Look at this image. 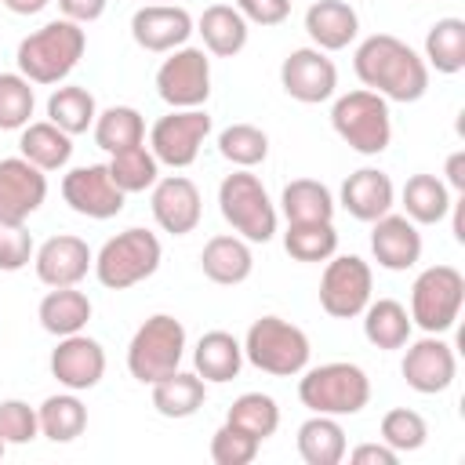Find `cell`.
I'll list each match as a JSON object with an SVG mask.
<instances>
[{"instance_id": "3", "label": "cell", "mask_w": 465, "mask_h": 465, "mask_svg": "<svg viewBox=\"0 0 465 465\" xmlns=\"http://www.w3.org/2000/svg\"><path fill=\"white\" fill-rule=\"evenodd\" d=\"M298 400L312 414H331V418L360 414L371 403V378L363 367H356L349 360L305 367L302 381H298Z\"/></svg>"}, {"instance_id": "45", "label": "cell", "mask_w": 465, "mask_h": 465, "mask_svg": "<svg viewBox=\"0 0 465 465\" xmlns=\"http://www.w3.org/2000/svg\"><path fill=\"white\" fill-rule=\"evenodd\" d=\"M36 436H40L36 407H29L25 400H0V440L7 447H22L33 443Z\"/></svg>"}, {"instance_id": "33", "label": "cell", "mask_w": 465, "mask_h": 465, "mask_svg": "<svg viewBox=\"0 0 465 465\" xmlns=\"http://www.w3.org/2000/svg\"><path fill=\"white\" fill-rule=\"evenodd\" d=\"M450 189L436 174H411L400 189V203L414 225H436L450 214Z\"/></svg>"}, {"instance_id": "12", "label": "cell", "mask_w": 465, "mask_h": 465, "mask_svg": "<svg viewBox=\"0 0 465 465\" xmlns=\"http://www.w3.org/2000/svg\"><path fill=\"white\" fill-rule=\"evenodd\" d=\"M211 134V116L207 109H171L160 116L149 131V149L160 163L167 167H189L200 156V145Z\"/></svg>"}, {"instance_id": "27", "label": "cell", "mask_w": 465, "mask_h": 465, "mask_svg": "<svg viewBox=\"0 0 465 465\" xmlns=\"http://www.w3.org/2000/svg\"><path fill=\"white\" fill-rule=\"evenodd\" d=\"M18 156H25L44 174L47 171H62L69 163V156H73V134H65L51 120H29L22 127V138H18Z\"/></svg>"}, {"instance_id": "16", "label": "cell", "mask_w": 465, "mask_h": 465, "mask_svg": "<svg viewBox=\"0 0 465 465\" xmlns=\"http://www.w3.org/2000/svg\"><path fill=\"white\" fill-rule=\"evenodd\" d=\"M44 200H47V174L40 167H33L25 156L0 160V222L4 225H25Z\"/></svg>"}, {"instance_id": "46", "label": "cell", "mask_w": 465, "mask_h": 465, "mask_svg": "<svg viewBox=\"0 0 465 465\" xmlns=\"http://www.w3.org/2000/svg\"><path fill=\"white\" fill-rule=\"evenodd\" d=\"M36 243L25 225H4L0 222V272H18L33 262Z\"/></svg>"}, {"instance_id": "23", "label": "cell", "mask_w": 465, "mask_h": 465, "mask_svg": "<svg viewBox=\"0 0 465 465\" xmlns=\"http://www.w3.org/2000/svg\"><path fill=\"white\" fill-rule=\"evenodd\" d=\"M305 33L320 51H345L360 33V15L349 0H312L305 11Z\"/></svg>"}, {"instance_id": "5", "label": "cell", "mask_w": 465, "mask_h": 465, "mask_svg": "<svg viewBox=\"0 0 465 465\" xmlns=\"http://www.w3.org/2000/svg\"><path fill=\"white\" fill-rule=\"evenodd\" d=\"M218 211L232 225V232L243 236L247 243H269L276 236L280 211L269 200L262 178L251 174L247 167H240V171L222 178V185H218Z\"/></svg>"}, {"instance_id": "30", "label": "cell", "mask_w": 465, "mask_h": 465, "mask_svg": "<svg viewBox=\"0 0 465 465\" xmlns=\"http://www.w3.org/2000/svg\"><path fill=\"white\" fill-rule=\"evenodd\" d=\"M207 400V381L196 371H171L167 378L153 381V407L163 418H193Z\"/></svg>"}, {"instance_id": "1", "label": "cell", "mask_w": 465, "mask_h": 465, "mask_svg": "<svg viewBox=\"0 0 465 465\" xmlns=\"http://www.w3.org/2000/svg\"><path fill=\"white\" fill-rule=\"evenodd\" d=\"M352 69H356L360 84L367 91L381 94L385 102H418L429 91L425 58L392 33H371L356 47Z\"/></svg>"}, {"instance_id": "36", "label": "cell", "mask_w": 465, "mask_h": 465, "mask_svg": "<svg viewBox=\"0 0 465 465\" xmlns=\"http://www.w3.org/2000/svg\"><path fill=\"white\" fill-rule=\"evenodd\" d=\"M94 116H98V102L80 84H62L47 98V120L65 134H84L87 127H94Z\"/></svg>"}, {"instance_id": "22", "label": "cell", "mask_w": 465, "mask_h": 465, "mask_svg": "<svg viewBox=\"0 0 465 465\" xmlns=\"http://www.w3.org/2000/svg\"><path fill=\"white\" fill-rule=\"evenodd\" d=\"M338 203L356 218V222H378L381 214L392 211L396 203V189L392 178L381 167H360L341 182V196Z\"/></svg>"}, {"instance_id": "31", "label": "cell", "mask_w": 465, "mask_h": 465, "mask_svg": "<svg viewBox=\"0 0 465 465\" xmlns=\"http://www.w3.org/2000/svg\"><path fill=\"white\" fill-rule=\"evenodd\" d=\"M345 429L331 414H312L298 425V454L305 465H338L345 458Z\"/></svg>"}, {"instance_id": "10", "label": "cell", "mask_w": 465, "mask_h": 465, "mask_svg": "<svg viewBox=\"0 0 465 465\" xmlns=\"http://www.w3.org/2000/svg\"><path fill=\"white\" fill-rule=\"evenodd\" d=\"M156 94L171 109H203L211 98V58L203 47H174L156 69Z\"/></svg>"}, {"instance_id": "8", "label": "cell", "mask_w": 465, "mask_h": 465, "mask_svg": "<svg viewBox=\"0 0 465 465\" xmlns=\"http://www.w3.org/2000/svg\"><path fill=\"white\" fill-rule=\"evenodd\" d=\"M182 356H185L182 320H174L171 312H156L134 331V338L127 345V371L134 381L153 385V381L167 378L171 371H178Z\"/></svg>"}, {"instance_id": "20", "label": "cell", "mask_w": 465, "mask_h": 465, "mask_svg": "<svg viewBox=\"0 0 465 465\" xmlns=\"http://www.w3.org/2000/svg\"><path fill=\"white\" fill-rule=\"evenodd\" d=\"M149 207H153L156 225H160L163 232H171V236H189V232L200 225V214H203L200 189H196V182L185 178V174L156 178L153 196H149Z\"/></svg>"}, {"instance_id": "43", "label": "cell", "mask_w": 465, "mask_h": 465, "mask_svg": "<svg viewBox=\"0 0 465 465\" xmlns=\"http://www.w3.org/2000/svg\"><path fill=\"white\" fill-rule=\"evenodd\" d=\"M36 109V91L22 73H0V131H22Z\"/></svg>"}, {"instance_id": "44", "label": "cell", "mask_w": 465, "mask_h": 465, "mask_svg": "<svg viewBox=\"0 0 465 465\" xmlns=\"http://www.w3.org/2000/svg\"><path fill=\"white\" fill-rule=\"evenodd\" d=\"M258 447H262V440H254L251 432L225 421L211 436V461L214 465H251L258 458Z\"/></svg>"}, {"instance_id": "25", "label": "cell", "mask_w": 465, "mask_h": 465, "mask_svg": "<svg viewBox=\"0 0 465 465\" xmlns=\"http://www.w3.org/2000/svg\"><path fill=\"white\" fill-rule=\"evenodd\" d=\"M91 312H94L91 298H87L84 291H76V287H51V291L40 298V305H36L40 327H44L47 334H54V338L80 334V331L87 327Z\"/></svg>"}, {"instance_id": "52", "label": "cell", "mask_w": 465, "mask_h": 465, "mask_svg": "<svg viewBox=\"0 0 465 465\" xmlns=\"http://www.w3.org/2000/svg\"><path fill=\"white\" fill-rule=\"evenodd\" d=\"M4 450H7V443H4V440H0V458H4Z\"/></svg>"}, {"instance_id": "15", "label": "cell", "mask_w": 465, "mask_h": 465, "mask_svg": "<svg viewBox=\"0 0 465 465\" xmlns=\"http://www.w3.org/2000/svg\"><path fill=\"white\" fill-rule=\"evenodd\" d=\"M283 91L302 105H320L338 91V65L320 47H294L280 65Z\"/></svg>"}, {"instance_id": "26", "label": "cell", "mask_w": 465, "mask_h": 465, "mask_svg": "<svg viewBox=\"0 0 465 465\" xmlns=\"http://www.w3.org/2000/svg\"><path fill=\"white\" fill-rule=\"evenodd\" d=\"M196 33L203 36V47L218 58H232L247 47V33H251V22L232 7V4H211L203 7L200 22H196Z\"/></svg>"}, {"instance_id": "14", "label": "cell", "mask_w": 465, "mask_h": 465, "mask_svg": "<svg viewBox=\"0 0 465 465\" xmlns=\"http://www.w3.org/2000/svg\"><path fill=\"white\" fill-rule=\"evenodd\" d=\"M403 349L407 352H403L400 371H403V381L414 392L436 396V392H443V389L454 385V378H458V356H454V349L440 334H425L418 341H407Z\"/></svg>"}, {"instance_id": "19", "label": "cell", "mask_w": 465, "mask_h": 465, "mask_svg": "<svg viewBox=\"0 0 465 465\" xmlns=\"http://www.w3.org/2000/svg\"><path fill=\"white\" fill-rule=\"evenodd\" d=\"M33 269L44 287H76L94 269V254H91L87 240H80L73 232H58L36 247Z\"/></svg>"}, {"instance_id": "2", "label": "cell", "mask_w": 465, "mask_h": 465, "mask_svg": "<svg viewBox=\"0 0 465 465\" xmlns=\"http://www.w3.org/2000/svg\"><path fill=\"white\" fill-rule=\"evenodd\" d=\"M84 51H87L84 25H76L69 18H54L18 40L15 62L29 84H62L80 65Z\"/></svg>"}, {"instance_id": "50", "label": "cell", "mask_w": 465, "mask_h": 465, "mask_svg": "<svg viewBox=\"0 0 465 465\" xmlns=\"http://www.w3.org/2000/svg\"><path fill=\"white\" fill-rule=\"evenodd\" d=\"M443 174H447V189L450 193H465V149H458V153H450L447 156V167H443Z\"/></svg>"}, {"instance_id": "34", "label": "cell", "mask_w": 465, "mask_h": 465, "mask_svg": "<svg viewBox=\"0 0 465 465\" xmlns=\"http://www.w3.org/2000/svg\"><path fill=\"white\" fill-rule=\"evenodd\" d=\"M40 418V436H47L51 443H73L76 436H84L87 429V407L80 403L76 392H54L36 407Z\"/></svg>"}, {"instance_id": "17", "label": "cell", "mask_w": 465, "mask_h": 465, "mask_svg": "<svg viewBox=\"0 0 465 465\" xmlns=\"http://www.w3.org/2000/svg\"><path fill=\"white\" fill-rule=\"evenodd\" d=\"M51 374L62 389L69 392H87L105 378V349L80 334H65L58 338V345L51 349Z\"/></svg>"}, {"instance_id": "38", "label": "cell", "mask_w": 465, "mask_h": 465, "mask_svg": "<svg viewBox=\"0 0 465 465\" xmlns=\"http://www.w3.org/2000/svg\"><path fill=\"white\" fill-rule=\"evenodd\" d=\"M109 174L113 182L124 189V193H145L156 185L160 178V160L153 156V149L142 142V145H127V149H116L109 153Z\"/></svg>"}, {"instance_id": "11", "label": "cell", "mask_w": 465, "mask_h": 465, "mask_svg": "<svg viewBox=\"0 0 465 465\" xmlns=\"http://www.w3.org/2000/svg\"><path fill=\"white\" fill-rule=\"evenodd\" d=\"M374 272L360 254H331L320 276V309L334 320H352L367 309Z\"/></svg>"}, {"instance_id": "7", "label": "cell", "mask_w": 465, "mask_h": 465, "mask_svg": "<svg viewBox=\"0 0 465 465\" xmlns=\"http://www.w3.org/2000/svg\"><path fill=\"white\" fill-rule=\"evenodd\" d=\"M160 258H163V247H160L156 232L131 225L102 243V251L94 254V276L109 291H127V287L149 280L160 269Z\"/></svg>"}, {"instance_id": "39", "label": "cell", "mask_w": 465, "mask_h": 465, "mask_svg": "<svg viewBox=\"0 0 465 465\" xmlns=\"http://www.w3.org/2000/svg\"><path fill=\"white\" fill-rule=\"evenodd\" d=\"M283 251L294 262H327L338 251L334 222H294V225H287Z\"/></svg>"}, {"instance_id": "24", "label": "cell", "mask_w": 465, "mask_h": 465, "mask_svg": "<svg viewBox=\"0 0 465 465\" xmlns=\"http://www.w3.org/2000/svg\"><path fill=\"white\" fill-rule=\"evenodd\" d=\"M200 269L211 283H222V287H236L243 283L251 272H254V254H251V243L236 232H222V236H211L200 251Z\"/></svg>"}, {"instance_id": "6", "label": "cell", "mask_w": 465, "mask_h": 465, "mask_svg": "<svg viewBox=\"0 0 465 465\" xmlns=\"http://www.w3.org/2000/svg\"><path fill=\"white\" fill-rule=\"evenodd\" d=\"M331 127L360 156H378L392 142L389 102L381 94L367 91V87H356V91L334 98V105H331Z\"/></svg>"}, {"instance_id": "42", "label": "cell", "mask_w": 465, "mask_h": 465, "mask_svg": "<svg viewBox=\"0 0 465 465\" xmlns=\"http://www.w3.org/2000/svg\"><path fill=\"white\" fill-rule=\"evenodd\" d=\"M378 432H381V443H389L396 454L421 450L425 440H429V425H425V418H421L418 411H411V407H392V411H385Z\"/></svg>"}, {"instance_id": "32", "label": "cell", "mask_w": 465, "mask_h": 465, "mask_svg": "<svg viewBox=\"0 0 465 465\" xmlns=\"http://www.w3.org/2000/svg\"><path fill=\"white\" fill-rule=\"evenodd\" d=\"M334 193L316 178H294L280 193V214L287 225L294 222H331L334 218Z\"/></svg>"}, {"instance_id": "13", "label": "cell", "mask_w": 465, "mask_h": 465, "mask_svg": "<svg viewBox=\"0 0 465 465\" xmlns=\"http://www.w3.org/2000/svg\"><path fill=\"white\" fill-rule=\"evenodd\" d=\"M62 200L76 214L94 218V222H105V218H116L124 211L127 193L113 182V174H109L105 163H87V167L65 171V178H62Z\"/></svg>"}, {"instance_id": "21", "label": "cell", "mask_w": 465, "mask_h": 465, "mask_svg": "<svg viewBox=\"0 0 465 465\" xmlns=\"http://www.w3.org/2000/svg\"><path fill=\"white\" fill-rule=\"evenodd\" d=\"M371 254L389 272H407L421 262V232L407 214H381L371 222Z\"/></svg>"}, {"instance_id": "9", "label": "cell", "mask_w": 465, "mask_h": 465, "mask_svg": "<svg viewBox=\"0 0 465 465\" xmlns=\"http://www.w3.org/2000/svg\"><path fill=\"white\" fill-rule=\"evenodd\" d=\"M465 305V276L454 265H429L411 283V323L425 334H443L458 323Z\"/></svg>"}, {"instance_id": "37", "label": "cell", "mask_w": 465, "mask_h": 465, "mask_svg": "<svg viewBox=\"0 0 465 465\" xmlns=\"http://www.w3.org/2000/svg\"><path fill=\"white\" fill-rule=\"evenodd\" d=\"M94 145L105 153L127 149V145H142L145 142V120L134 105H109L94 116Z\"/></svg>"}, {"instance_id": "41", "label": "cell", "mask_w": 465, "mask_h": 465, "mask_svg": "<svg viewBox=\"0 0 465 465\" xmlns=\"http://www.w3.org/2000/svg\"><path fill=\"white\" fill-rule=\"evenodd\" d=\"M218 153L232 163V167H258L269 156V134L254 124H229L218 134Z\"/></svg>"}, {"instance_id": "48", "label": "cell", "mask_w": 465, "mask_h": 465, "mask_svg": "<svg viewBox=\"0 0 465 465\" xmlns=\"http://www.w3.org/2000/svg\"><path fill=\"white\" fill-rule=\"evenodd\" d=\"M105 4L109 0H58V11H62V18H69L76 25H91L105 15Z\"/></svg>"}, {"instance_id": "51", "label": "cell", "mask_w": 465, "mask_h": 465, "mask_svg": "<svg viewBox=\"0 0 465 465\" xmlns=\"http://www.w3.org/2000/svg\"><path fill=\"white\" fill-rule=\"evenodd\" d=\"M0 4H4L11 15H25V18H29V15H40L51 0H0Z\"/></svg>"}, {"instance_id": "53", "label": "cell", "mask_w": 465, "mask_h": 465, "mask_svg": "<svg viewBox=\"0 0 465 465\" xmlns=\"http://www.w3.org/2000/svg\"><path fill=\"white\" fill-rule=\"evenodd\" d=\"M153 4H174V0H153Z\"/></svg>"}, {"instance_id": "40", "label": "cell", "mask_w": 465, "mask_h": 465, "mask_svg": "<svg viewBox=\"0 0 465 465\" xmlns=\"http://www.w3.org/2000/svg\"><path fill=\"white\" fill-rule=\"evenodd\" d=\"M229 425L251 432L254 440H269L276 429H280V407L269 392H243L232 400L229 414H225Z\"/></svg>"}, {"instance_id": "28", "label": "cell", "mask_w": 465, "mask_h": 465, "mask_svg": "<svg viewBox=\"0 0 465 465\" xmlns=\"http://www.w3.org/2000/svg\"><path fill=\"white\" fill-rule=\"evenodd\" d=\"M193 367L203 381L225 385L243 367V345L229 331H207V334H200V341L193 349Z\"/></svg>"}, {"instance_id": "29", "label": "cell", "mask_w": 465, "mask_h": 465, "mask_svg": "<svg viewBox=\"0 0 465 465\" xmlns=\"http://www.w3.org/2000/svg\"><path fill=\"white\" fill-rule=\"evenodd\" d=\"M360 316H363V338L374 349H385L389 352V349H403L411 341L414 323H411L407 305H400L396 298H378V302L371 298Z\"/></svg>"}, {"instance_id": "18", "label": "cell", "mask_w": 465, "mask_h": 465, "mask_svg": "<svg viewBox=\"0 0 465 465\" xmlns=\"http://www.w3.org/2000/svg\"><path fill=\"white\" fill-rule=\"evenodd\" d=\"M196 33L193 15L182 4H145L131 15V36L142 51L167 54L174 47H185V40Z\"/></svg>"}, {"instance_id": "49", "label": "cell", "mask_w": 465, "mask_h": 465, "mask_svg": "<svg viewBox=\"0 0 465 465\" xmlns=\"http://www.w3.org/2000/svg\"><path fill=\"white\" fill-rule=\"evenodd\" d=\"M352 465H396L400 454L389 447V443H360L352 450H345Z\"/></svg>"}, {"instance_id": "35", "label": "cell", "mask_w": 465, "mask_h": 465, "mask_svg": "<svg viewBox=\"0 0 465 465\" xmlns=\"http://www.w3.org/2000/svg\"><path fill=\"white\" fill-rule=\"evenodd\" d=\"M425 65H432L443 76H454L465 69V22L461 18H436L425 33Z\"/></svg>"}, {"instance_id": "4", "label": "cell", "mask_w": 465, "mask_h": 465, "mask_svg": "<svg viewBox=\"0 0 465 465\" xmlns=\"http://www.w3.org/2000/svg\"><path fill=\"white\" fill-rule=\"evenodd\" d=\"M243 360L272 378H294L309 367V334L283 316H258L243 334Z\"/></svg>"}, {"instance_id": "47", "label": "cell", "mask_w": 465, "mask_h": 465, "mask_svg": "<svg viewBox=\"0 0 465 465\" xmlns=\"http://www.w3.org/2000/svg\"><path fill=\"white\" fill-rule=\"evenodd\" d=\"M236 11L254 25H280L291 15V0H236Z\"/></svg>"}]
</instances>
